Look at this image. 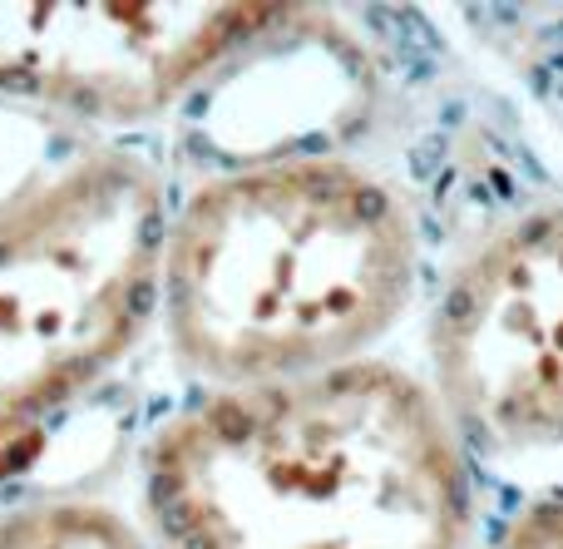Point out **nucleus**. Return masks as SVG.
<instances>
[{
    "instance_id": "f257e3e1",
    "label": "nucleus",
    "mask_w": 563,
    "mask_h": 549,
    "mask_svg": "<svg viewBox=\"0 0 563 549\" xmlns=\"http://www.w3.org/2000/svg\"><path fill=\"white\" fill-rule=\"evenodd\" d=\"M144 505L168 549H470L475 530L445 406L366 356L188 406L148 446Z\"/></svg>"
},
{
    "instance_id": "f03ea898",
    "label": "nucleus",
    "mask_w": 563,
    "mask_h": 549,
    "mask_svg": "<svg viewBox=\"0 0 563 549\" xmlns=\"http://www.w3.org/2000/svg\"><path fill=\"white\" fill-rule=\"evenodd\" d=\"M416 223L346 158L208 178L168 223L164 322L203 382L257 386L356 362L416 293Z\"/></svg>"
},
{
    "instance_id": "7ed1b4c3",
    "label": "nucleus",
    "mask_w": 563,
    "mask_h": 549,
    "mask_svg": "<svg viewBox=\"0 0 563 549\" xmlns=\"http://www.w3.org/2000/svg\"><path fill=\"white\" fill-rule=\"evenodd\" d=\"M154 168L95 149L0 218V446L119 366L164 297Z\"/></svg>"
},
{
    "instance_id": "20e7f679",
    "label": "nucleus",
    "mask_w": 563,
    "mask_h": 549,
    "mask_svg": "<svg viewBox=\"0 0 563 549\" xmlns=\"http://www.w3.org/2000/svg\"><path fill=\"white\" fill-rule=\"evenodd\" d=\"M435 402L489 451L563 446V204L505 223L430 317Z\"/></svg>"
},
{
    "instance_id": "39448f33",
    "label": "nucleus",
    "mask_w": 563,
    "mask_h": 549,
    "mask_svg": "<svg viewBox=\"0 0 563 549\" xmlns=\"http://www.w3.org/2000/svg\"><path fill=\"white\" fill-rule=\"evenodd\" d=\"M282 6H0V99L59 124H134L188 99Z\"/></svg>"
},
{
    "instance_id": "423d86ee",
    "label": "nucleus",
    "mask_w": 563,
    "mask_h": 549,
    "mask_svg": "<svg viewBox=\"0 0 563 549\" xmlns=\"http://www.w3.org/2000/svg\"><path fill=\"white\" fill-rule=\"evenodd\" d=\"M188 99L198 105L203 144L238 168L317 158L327 139L351 134L366 114L371 69L346 30L282 6L273 25L228 55Z\"/></svg>"
},
{
    "instance_id": "0eeeda50",
    "label": "nucleus",
    "mask_w": 563,
    "mask_h": 549,
    "mask_svg": "<svg viewBox=\"0 0 563 549\" xmlns=\"http://www.w3.org/2000/svg\"><path fill=\"white\" fill-rule=\"evenodd\" d=\"M85 154H95L85 129L35 114L15 99H0V218L30 194H40L49 178L75 168Z\"/></svg>"
},
{
    "instance_id": "6e6552de",
    "label": "nucleus",
    "mask_w": 563,
    "mask_h": 549,
    "mask_svg": "<svg viewBox=\"0 0 563 549\" xmlns=\"http://www.w3.org/2000/svg\"><path fill=\"white\" fill-rule=\"evenodd\" d=\"M0 549H144V540L109 505L45 501L0 515Z\"/></svg>"
},
{
    "instance_id": "1a4fd4ad",
    "label": "nucleus",
    "mask_w": 563,
    "mask_h": 549,
    "mask_svg": "<svg viewBox=\"0 0 563 549\" xmlns=\"http://www.w3.org/2000/svg\"><path fill=\"white\" fill-rule=\"evenodd\" d=\"M489 549H563V495L519 510Z\"/></svg>"
}]
</instances>
